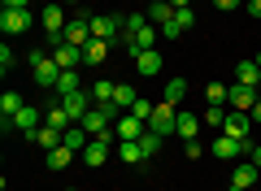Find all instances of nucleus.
Returning a JSON list of instances; mask_svg holds the SVG:
<instances>
[{"instance_id":"f257e3e1","label":"nucleus","mask_w":261,"mask_h":191,"mask_svg":"<svg viewBox=\"0 0 261 191\" xmlns=\"http://www.w3.org/2000/svg\"><path fill=\"white\" fill-rule=\"evenodd\" d=\"M157 35H161V26H152L148 13H130V18H126V31H122V44H126L130 57H135V52H144V48L157 44Z\"/></svg>"},{"instance_id":"f03ea898","label":"nucleus","mask_w":261,"mask_h":191,"mask_svg":"<svg viewBox=\"0 0 261 191\" xmlns=\"http://www.w3.org/2000/svg\"><path fill=\"white\" fill-rule=\"evenodd\" d=\"M27 61H31V74H35L39 87H44V91H57V78H61V65H57V57L44 52V48H35Z\"/></svg>"},{"instance_id":"7ed1b4c3","label":"nucleus","mask_w":261,"mask_h":191,"mask_svg":"<svg viewBox=\"0 0 261 191\" xmlns=\"http://www.w3.org/2000/svg\"><path fill=\"white\" fill-rule=\"evenodd\" d=\"M44 126V118H39V109L35 104H22L18 113H13V118H0V130H22V135L31 139V144H35V130Z\"/></svg>"},{"instance_id":"20e7f679","label":"nucleus","mask_w":261,"mask_h":191,"mask_svg":"<svg viewBox=\"0 0 261 191\" xmlns=\"http://www.w3.org/2000/svg\"><path fill=\"white\" fill-rule=\"evenodd\" d=\"M92 39H105V44H118V35L126 31V18H118V13H96L92 22Z\"/></svg>"},{"instance_id":"39448f33","label":"nucleus","mask_w":261,"mask_h":191,"mask_svg":"<svg viewBox=\"0 0 261 191\" xmlns=\"http://www.w3.org/2000/svg\"><path fill=\"white\" fill-rule=\"evenodd\" d=\"M31 26H35L31 9H0V31H5V39H13V35H27Z\"/></svg>"},{"instance_id":"423d86ee","label":"nucleus","mask_w":261,"mask_h":191,"mask_svg":"<svg viewBox=\"0 0 261 191\" xmlns=\"http://www.w3.org/2000/svg\"><path fill=\"white\" fill-rule=\"evenodd\" d=\"M57 100H61V109L70 113V122H83V113L87 109H96V100H92V91H65V96H57Z\"/></svg>"},{"instance_id":"0eeeda50","label":"nucleus","mask_w":261,"mask_h":191,"mask_svg":"<svg viewBox=\"0 0 261 191\" xmlns=\"http://www.w3.org/2000/svg\"><path fill=\"white\" fill-rule=\"evenodd\" d=\"M113 130H118V144H135V139H144V130H148V122H140L135 113H118V122H113Z\"/></svg>"},{"instance_id":"6e6552de","label":"nucleus","mask_w":261,"mask_h":191,"mask_svg":"<svg viewBox=\"0 0 261 191\" xmlns=\"http://www.w3.org/2000/svg\"><path fill=\"white\" fill-rule=\"evenodd\" d=\"M87 13H79L74 22H65V31H61V44H74V48H87L92 44V26H87Z\"/></svg>"},{"instance_id":"1a4fd4ad","label":"nucleus","mask_w":261,"mask_h":191,"mask_svg":"<svg viewBox=\"0 0 261 191\" xmlns=\"http://www.w3.org/2000/svg\"><path fill=\"white\" fill-rule=\"evenodd\" d=\"M174 118H178V109H174V104L157 100V109H152V118H148V130H157L161 139H166V135H174Z\"/></svg>"},{"instance_id":"9d476101","label":"nucleus","mask_w":261,"mask_h":191,"mask_svg":"<svg viewBox=\"0 0 261 191\" xmlns=\"http://www.w3.org/2000/svg\"><path fill=\"white\" fill-rule=\"evenodd\" d=\"M161 70H166V57H161L157 48H144V52H135V74H144V78H157Z\"/></svg>"},{"instance_id":"9b49d317","label":"nucleus","mask_w":261,"mask_h":191,"mask_svg":"<svg viewBox=\"0 0 261 191\" xmlns=\"http://www.w3.org/2000/svg\"><path fill=\"white\" fill-rule=\"evenodd\" d=\"M257 100H261V96H257V87H244V83H231V100H226V104H231L235 113H252V104H257Z\"/></svg>"},{"instance_id":"f8f14e48","label":"nucleus","mask_w":261,"mask_h":191,"mask_svg":"<svg viewBox=\"0 0 261 191\" xmlns=\"http://www.w3.org/2000/svg\"><path fill=\"white\" fill-rule=\"evenodd\" d=\"M192 26H196V13H192V5H187V9H174V18L161 26V35H166V39H178L183 31H192Z\"/></svg>"},{"instance_id":"ddd939ff","label":"nucleus","mask_w":261,"mask_h":191,"mask_svg":"<svg viewBox=\"0 0 261 191\" xmlns=\"http://www.w3.org/2000/svg\"><path fill=\"white\" fill-rule=\"evenodd\" d=\"M248 130H252V113H226V122H222V135H231V139H248Z\"/></svg>"},{"instance_id":"4468645a","label":"nucleus","mask_w":261,"mask_h":191,"mask_svg":"<svg viewBox=\"0 0 261 191\" xmlns=\"http://www.w3.org/2000/svg\"><path fill=\"white\" fill-rule=\"evenodd\" d=\"M109 152H113V144H105V139H92V144L83 148V165H92V170H100V165H109Z\"/></svg>"},{"instance_id":"2eb2a0df","label":"nucleus","mask_w":261,"mask_h":191,"mask_svg":"<svg viewBox=\"0 0 261 191\" xmlns=\"http://www.w3.org/2000/svg\"><path fill=\"white\" fill-rule=\"evenodd\" d=\"M209 152H214L218 161H235V156H244V144H240V139H231V135H218L214 144H209Z\"/></svg>"},{"instance_id":"dca6fc26","label":"nucleus","mask_w":261,"mask_h":191,"mask_svg":"<svg viewBox=\"0 0 261 191\" xmlns=\"http://www.w3.org/2000/svg\"><path fill=\"white\" fill-rule=\"evenodd\" d=\"M53 57H57L61 70H79V65H83V48H74V44H57Z\"/></svg>"},{"instance_id":"f3484780","label":"nucleus","mask_w":261,"mask_h":191,"mask_svg":"<svg viewBox=\"0 0 261 191\" xmlns=\"http://www.w3.org/2000/svg\"><path fill=\"white\" fill-rule=\"evenodd\" d=\"M174 135H183V144H187V139H196V135H200V118H196V113H187V109H178Z\"/></svg>"},{"instance_id":"a211bd4d","label":"nucleus","mask_w":261,"mask_h":191,"mask_svg":"<svg viewBox=\"0 0 261 191\" xmlns=\"http://www.w3.org/2000/svg\"><path fill=\"white\" fill-rule=\"evenodd\" d=\"M44 161H48V170H70V165L79 161V152L61 144V148H53V152H44Z\"/></svg>"},{"instance_id":"6ab92c4d","label":"nucleus","mask_w":261,"mask_h":191,"mask_svg":"<svg viewBox=\"0 0 261 191\" xmlns=\"http://www.w3.org/2000/svg\"><path fill=\"white\" fill-rule=\"evenodd\" d=\"M235 83L257 87V83H261V65H257V61H235Z\"/></svg>"},{"instance_id":"aec40b11","label":"nucleus","mask_w":261,"mask_h":191,"mask_svg":"<svg viewBox=\"0 0 261 191\" xmlns=\"http://www.w3.org/2000/svg\"><path fill=\"white\" fill-rule=\"evenodd\" d=\"M113 52V44H105V39H92V44L83 48V65H105V57Z\"/></svg>"},{"instance_id":"412c9836","label":"nucleus","mask_w":261,"mask_h":191,"mask_svg":"<svg viewBox=\"0 0 261 191\" xmlns=\"http://www.w3.org/2000/svg\"><path fill=\"white\" fill-rule=\"evenodd\" d=\"M118 161H122V165H148V156H144L140 139H135V144H118Z\"/></svg>"},{"instance_id":"4be33fe9","label":"nucleus","mask_w":261,"mask_h":191,"mask_svg":"<svg viewBox=\"0 0 261 191\" xmlns=\"http://www.w3.org/2000/svg\"><path fill=\"white\" fill-rule=\"evenodd\" d=\"M257 165H252V161H244V165H235V170H231V187H252V182H257Z\"/></svg>"},{"instance_id":"5701e85b","label":"nucleus","mask_w":261,"mask_h":191,"mask_svg":"<svg viewBox=\"0 0 261 191\" xmlns=\"http://www.w3.org/2000/svg\"><path fill=\"white\" fill-rule=\"evenodd\" d=\"M170 18H174V5H170V0H152L148 5V22L152 26H166Z\"/></svg>"},{"instance_id":"b1692460","label":"nucleus","mask_w":261,"mask_h":191,"mask_svg":"<svg viewBox=\"0 0 261 191\" xmlns=\"http://www.w3.org/2000/svg\"><path fill=\"white\" fill-rule=\"evenodd\" d=\"M183 96H187V78H170V83H166V91H161V100L174 104V109L183 104Z\"/></svg>"},{"instance_id":"393cba45","label":"nucleus","mask_w":261,"mask_h":191,"mask_svg":"<svg viewBox=\"0 0 261 191\" xmlns=\"http://www.w3.org/2000/svg\"><path fill=\"white\" fill-rule=\"evenodd\" d=\"M44 126H53V130H70V126H74V122H70V113L61 109V100H57L53 109L44 113Z\"/></svg>"},{"instance_id":"a878e982","label":"nucleus","mask_w":261,"mask_h":191,"mask_svg":"<svg viewBox=\"0 0 261 191\" xmlns=\"http://www.w3.org/2000/svg\"><path fill=\"white\" fill-rule=\"evenodd\" d=\"M61 139H65V130H53V126H39V130H35V144L44 148V152H53V148H61Z\"/></svg>"},{"instance_id":"bb28decb","label":"nucleus","mask_w":261,"mask_h":191,"mask_svg":"<svg viewBox=\"0 0 261 191\" xmlns=\"http://www.w3.org/2000/svg\"><path fill=\"white\" fill-rule=\"evenodd\" d=\"M61 144H65V148H74V152H83V148L92 144V135H87V130H83V126L74 122V126L65 130V139H61Z\"/></svg>"},{"instance_id":"cd10ccee","label":"nucleus","mask_w":261,"mask_h":191,"mask_svg":"<svg viewBox=\"0 0 261 191\" xmlns=\"http://www.w3.org/2000/svg\"><path fill=\"white\" fill-rule=\"evenodd\" d=\"M135 100H140V91L130 87V83H118V87H113V104H118V109H130Z\"/></svg>"},{"instance_id":"c85d7f7f","label":"nucleus","mask_w":261,"mask_h":191,"mask_svg":"<svg viewBox=\"0 0 261 191\" xmlns=\"http://www.w3.org/2000/svg\"><path fill=\"white\" fill-rule=\"evenodd\" d=\"M113 87H118V83H109V78L92 83V100H96V104H113Z\"/></svg>"},{"instance_id":"c756f323","label":"nucleus","mask_w":261,"mask_h":191,"mask_svg":"<svg viewBox=\"0 0 261 191\" xmlns=\"http://www.w3.org/2000/svg\"><path fill=\"white\" fill-rule=\"evenodd\" d=\"M22 104H27V100H22L18 91H5V96H0V118H13V113H18Z\"/></svg>"},{"instance_id":"7c9ffc66","label":"nucleus","mask_w":261,"mask_h":191,"mask_svg":"<svg viewBox=\"0 0 261 191\" xmlns=\"http://www.w3.org/2000/svg\"><path fill=\"white\" fill-rule=\"evenodd\" d=\"M205 100H209V104H222V109H226V100H231V87H222V83H209V87H205Z\"/></svg>"},{"instance_id":"2f4dec72","label":"nucleus","mask_w":261,"mask_h":191,"mask_svg":"<svg viewBox=\"0 0 261 191\" xmlns=\"http://www.w3.org/2000/svg\"><path fill=\"white\" fill-rule=\"evenodd\" d=\"M161 144H166V139H161L157 130H144V139H140V148H144V156H148V161L161 152Z\"/></svg>"},{"instance_id":"473e14b6","label":"nucleus","mask_w":261,"mask_h":191,"mask_svg":"<svg viewBox=\"0 0 261 191\" xmlns=\"http://www.w3.org/2000/svg\"><path fill=\"white\" fill-rule=\"evenodd\" d=\"M152 109H157V104H152V100H148V96H140V100L130 104V109H126V113H135V118H140V122H148V118H152Z\"/></svg>"},{"instance_id":"72a5a7b5","label":"nucleus","mask_w":261,"mask_h":191,"mask_svg":"<svg viewBox=\"0 0 261 191\" xmlns=\"http://www.w3.org/2000/svg\"><path fill=\"white\" fill-rule=\"evenodd\" d=\"M65 91H79V74L74 70H61V78H57V96H65Z\"/></svg>"},{"instance_id":"f704fd0d","label":"nucleus","mask_w":261,"mask_h":191,"mask_svg":"<svg viewBox=\"0 0 261 191\" xmlns=\"http://www.w3.org/2000/svg\"><path fill=\"white\" fill-rule=\"evenodd\" d=\"M222 122H226V109H222V104H209V113H205V126L222 130Z\"/></svg>"},{"instance_id":"c9c22d12","label":"nucleus","mask_w":261,"mask_h":191,"mask_svg":"<svg viewBox=\"0 0 261 191\" xmlns=\"http://www.w3.org/2000/svg\"><path fill=\"white\" fill-rule=\"evenodd\" d=\"M13 65H18V57H13V52H9V44H5V48H0V74H9Z\"/></svg>"},{"instance_id":"e433bc0d","label":"nucleus","mask_w":261,"mask_h":191,"mask_svg":"<svg viewBox=\"0 0 261 191\" xmlns=\"http://www.w3.org/2000/svg\"><path fill=\"white\" fill-rule=\"evenodd\" d=\"M187 161H196V156H205V144H200V139H187Z\"/></svg>"},{"instance_id":"4c0bfd02","label":"nucleus","mask_w":261,"mask_h":191,"mask_svg":"<svg viewBox=\"0 0 261 191\" xmlns=\"http://www.w3.org/2000/svg\"><path fill=\"white\" fill-rule=\"evenodd\" d=\"M214 9L218 13H231V9H240V0H214Z\"/></svg>"},{"instance_id":"58836bf2","label":"nucleus","mask_w":261,"mask_h":191,"mask_svg":"<svg viewBox=\"0 0 261 191\" xmlns=\"http://www.w3.org/2000/svg\"><path fill=\"white\" fill-rule=\"evenodd\" d=\"M0 9H31V0H0Z\"/></svg>"},{"instance_id":"ea45409f","label":"nucleus","mask_w":261,"mask_h":191,"mask_svg":"<svg viewBox=\"0 0 261 191\" xmlns=\"http://www.w3.org/2000/svg\"><path fill=\"white\" fill-rule=\"evenodd\" d=\"M248 13H252L257 22H261V0H248Z\"/></svg>"},{"instance_id":"a19ab883","label":"nucleus","mask_w":261,"mask_h":191,"mask_svg":"<svg viewBox=\"0 0 261 191\" xmlns=\"http://www.w3.org/2000/svg\"><path fill=\"white\" fill-rule=\"evenodd\" d=\"M248 161H252V165H257V170H261V144L252 148V156H248Z\"/></svg>"},{"instance_id":"79ce46f5","label":"nucleus","mask_w":261,"mask_h":191,"mask_svg":"<svg viewBox=\"0 0 261 191\" xmlns=\"http://www.w3.org/2000/svg\"><path fill=\"white\" fill-rule=\"evenodd\" d=\"M252 122H261V100H257V104H252Z\"/></svg>"},{"instance_id":"37998d69","label":"nucleus","mask_w":261,"mask_h":191,"mask_svg":"<svg viewBox=\"0 0 261 191\" xmlns=\"http://www.w3.org/2000/svg\"><path fill=\"white\" fill-rule=\"evenodd\" d=\"M231 191H252V187H231Z\"/></svg>"},{"instance_id":"c03bdc74","label":"nucleus","mask_w":261,"mask_h":191,"mask_svg":"<svg viewBox=\"0 0 261 191\" xmlns=\"http://www.w3.org/2000/svg\"><path fill=\"white\" fill-rule=\"evenodd\" d=\"M252 61H257V65H261V52H257V57H252Z\"/></svg>"},{"instance_id":"a18cd8bd","label":"nucleus","mask_w":261,"mask_h":191,"mask_svg":"<svg viewBox=\"0 0 261 191\" xmlns=\"http://www.w3.org/2000/svg\"><path fill=\"white\" fill-rule=\"evenodd\" d=\"M65 5H79V0H65Z\"/></svg>"},{"instance_id":"49530a36","label":"nucleus","mask_w":261,"mask_h":191,"mask_svg":"<svg viewBox=\"0 0 261 191\" xmlns=\"http://www.w3.org/2000/svg\"><path fill=\"white\" fill-rule=\"evenodd\" d=\"M65 191H74V187H65Z\"/></svg>"}]
</instances>
